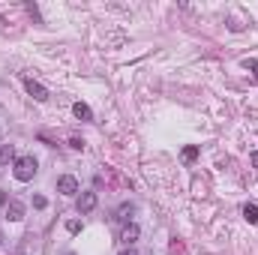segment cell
I'll list each match as a JSON object with an SVG mask.
<instances>
[{"label": "cell", "instance_id": "cell-1", "mask_svg": "<svg viewBox=\"0 0 258 255\" xmlns=\"http://www.w3.org/2000/svg\"><path fill=\"white\" fill-rule=\"evenodd\" d=\"M12 174H15V180H21V183L33 180V174H36V159H33V156H15Z\"/></svg>", "mask_w": 258, "mask_h": 255}, {"label": "cell", "instance_id": "cell-2", "mask_svg": "<svg viewBox=\"0 0 258 255\" xmlns=\"http://www.w3.org/2000/svg\"><path fill=\"white\" fill-rule=\"evenodd\" d=\"M57 192H60V195H75V192H78V180H75L72 174H63V177L57 180Z\"/></svg>", "mask_w": 258, "mask_h": 255}, {"label": "cell", "instance_id": "cell-3", "mask_svg": "<svg viewBox=\"0 0 258 255\" xmlns=\"http://www.w3.org/2000/svg\"><path fill=\"white\" fill-rule=\"evenodd\" d=\"M24 87H27V93H30L33 99H36V102H45V99H48V90L42 87L39 81H33V78H27V81H24Z\"/></svg>", "mask_w": 258, "mask_h": 255}, {"label": "cell", "instance_id": "cell-4", "mask_svg": "<svg viewBox=\"0 0 258 255\" xmlns=\"http://www.w3.org/2000/svg\"><path fill=\"white\" fill-rule=\"evenodd\" d=\"M6 219H9V222H21V219H24V204L21 201H9L6 204Z\"/></svg>", "mask_w": 258, "mask_h": 255}, {"label": "cell", "instance_id": "cell-5", "mask_svg": "<svg viewBox=\"0 0 258 255\" xmlns=\"http://www.w3.org/2000/svg\"><path fill=\"white\" fill-rule=\"evenodd\" d=\"M138 234H141V231H138V225H135V222H126V225H123V231H120V240H123L126 246H132L135 240H138Z\"/></svg>", "mask_w": 258, "mask_h": 255}, {"label": "cell", "instance_id": "cell-6", "mask_svg": "<svg viewBox=\"0 0 258 255\" xmlns=\"http://www.w3.org/2000/svg\"><path fill=\"white\" fill-rule=\"evenodd\" d=\"M96 207V192H81L78 195V213H90Z\"/></svg>", "mask_w": 258, "mask_h": 255}, {"label": "cell", "instance_id": "cell-7", "mask_svg": "<svg viewBox=\"0 0 258 255\" xmlns=\"http://www.w3.org/2000/svg\"><path fill=\"white\" fill-rule=\"evenodd\" d=\"M72 114L78 117V120H93V111H90V105H84V102H75Z\"/></svg>", "mask_w": 258, "mask_h": 255}, {"label": "cell", "instance_id": "cell-8", "mask_svg": "<svg viewBox=\"0 0 258 255\" xmlns=\"http://www.w3.org/2000/svg\"><path fill=\"white\" fill-rule=\"evenodd\" d=\"M9 159H15V150H12V144L0 141V165H6Z\"/></svg>", "mask_w": 258, "mask_h": 255}, {"label": "cell", "instance_id": "cell-9", "mask_svg": "<svg viewBox=\"0 0 258 255\" xmlns=\"http://www.w3.org/2000/svg\"><path fill=\"white\" fill-rule=\"evenodd\" d=\"M243 216L249 219L252 225H258V207H255V204H246V207H243Z\"/></svg>", "mask_w": 258, "mask_h": 255}, {"label": "cell", "instance_id": "cell-10", "mask_svg": "<svg viewBox=\"0 0 258 255\" xmlns=\"http://www.w3.org/2000/svg\"><path fill=\"white\" fill-rule=\"evenodd\" d=\"M132 213H135L132 204H123V207L117 210V219H120V222H129V216H132Z\"/></svg>", "mask_w": 258, "mask_h": 255}, {"label": "cell", "instance_id": "cell-11", "mask_svg": "<svg viewBox=\"0 0 258 255\" xmlns=\"http://www.w3.org/2000/svg\"><path fill=\"white\" fill-rule=\"evenodd\" d=\"M198 159V147H183V162H195Z\"/></svg>", "mask_w": 258, "mask_h": 255}, {"label": "cell", "instance_id": "cell-12", "mask_svg": "<svg viewBox=\"0 0 258 255\" xmlns=\"http://www.w3.org/2000/svg\"><path fill=\"white\" fill-rule=\"evenodd\" d=\"M66 231H69V234H78V231H81V222H78V219H69V222H66Z\"/></svg>", "mask_w": 258, "mask_h": 255}, {"label": "cell", "instance_id": "cell-13", "mask_svg": "<svg viewBox=\"0 0 258 255\" xmlns=\"http://www.w3.org/2000/svg\"><path fill=\"white\" fill-rule=\"evenodd\" d=\"M33 207H36V210H45V207H48V201H45L42 195H36V198H33Z\"/></svg>", "mask_w": 258, "mask_h": 255}, {"label": "cell", "instance_id": "cell-14", "mask_svg": "<svg viewBox=\"0 0 258 255\" xmlns=\"http://www.w3.org/2000/svg\"><path fill=\"white\" fill-rule=\"evenodd\" d=\"M69 147H75V150H84V138H78V135H72V138H69Z\"/></svg>", "mask_w": 258, "mask_h": 255}, {"label": "cell", "instance_id": "cell-15", "mask_svg": "<svg viewBox=\"0 0 258 255\" xmlns=\"http://www.w3.org/2000/svg\"><path fill=\"white\" fill-rule=\"evenodd\" d=\"M246 69H252L255 78H258V60H246Z\"/></svg>", "mask_w": 258, "mask_h": 255}, {"label": "cell", "instance_id": "cell-16", "mask_svg": "<svg viewBox=\"0 0 258 255\" xmlns=\"http://www.w3.org/2000/svg\"><path fill=\"white\" fill-rule=\"evenodd\" d=\"M0 243H3V234H0Z\"/></svg>", "mask_w": 258, "mask_h": 255}, {"label": "cell", "instance_id": "cell-17", "mask_svg": "<svg viewBox=\"0 0 258 255\" xmlns=\"http://www.w3.org/2000/svg\"><path fill=\"white\" fill-rule=\"evenodd\" d=\"M66 255H75V252H66Z\"/></svg>", "mask_w": 258, "mask_h": 255}, {"label": "cell", "instance_id": "cell-18", "mask_svg": "<svg viewBox=\"0 0 258 255\" xmlns=\"http://www.w3.org/2000/svg\"><path fill=\"white\" fill-rule=\"evenodd\" d=\"M123 255H129V252H123Z\"/></svg>", "mask_w": 258, "mask_h": 255}]
</instances>
